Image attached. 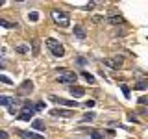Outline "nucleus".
<instances>
[{
  "label": "nucleus",
  "instance_id": "obj_1",
  "mask_svg": "<svg viewBox=\"0 0 148 139\" xmlns=\"http://www.w3.org/2000/svg\"><path fill=\"white\" fill-rule=\"evenodd\" d=\"M46 46H48V50L52 52L54 58H65V46L59 43L58 39L48 37V39H46Z\"/></svg>",
  "mask_w": 148,
  "mask_h": 139
},
{
  "label": "nucleus",
  "instance_id": "obj_2",
  "mask_svg": "<svg viewBox=\"0 0 148 139\" xmlns=\"http://www.w3.org/2000/svg\"><path fill=\"white\" fill-rule=\"evenodd\" d=\"M34 115H35V106H32L30 100H24L22 102V109H21V113H18V119L30 122V120L34 119Z\"/></svg>",
  "mask_w": 148,
  "mask_h": 139
},
{
  "label": "nucleus",
  "instance_id": "obj_3",
  "mask_svg": "<svg viewBox=\"0 0 148 139\" xmlns=\"http://www.w3.org/2000/svg\"><path fill=\"white\" fill-rule=\"evenodd\" d=\"M52 19H54L56 24L61 26V28L71 26V19H69V13L67 11H61V9H52Z\"/></svg>",
  "mask_w": 148,
  "mask_h": 139
},
{
  "label": "nucleus",
  "instance_id": "obj_4",
  "mask_svg": "<svg viewBox=\"0 0 148 139\" xmlns=\"http://www.w3.org/2000/svg\"><path fill=\"white\" fill-rule=\"evenodd\" d=\"M58 71H59V76H58L59 83H76V80H78L76 72L69 71V69H58Z\"/></svg>",
  "mask_w": 148,
  "mask_h": 139
},
{
  "label": "nucleus",
  "instance_id": "obj_5",
  "mask_svg": "<svg viewBox=\"0 0 148 139\" xmlns=\"http://www.w3.org/2000/svg\"><path fill=\"white\" fill-rule=\"evenodd\" d=\"M122 63H124V58H122V56H113V58H106L104 59V65L115 69V71H119V69L122 67Z\"/></svg>",
  "mask_w": 148,
  "mask_h": 139
},
{
  "label": "nucleus",
  "instance_id": "obj_6",
  "mask_svg": "<svg viewBox=\"0 0 148 139\" xmlns=\"http://www.w3.org/2000/svg\"><path fill=\"white\" fill-rule=\"evenodd\" d=\"M106 21H108L109 24H113V26H119V24H124V22H126L122 15H119L117 9H111V11H109V17L106 19Z\"/></svg>",
  "mask_w": 148,
  "mask_h": 139
},
{
  "label": "nucleus",
  "instance_id": "obj_7",
  "mask_svg": "<svg viewBox=\"0 0 148 139\" xmlns=\"http://www.w3.org/2000/svg\"><path fill=\"white\" fill-rule=\"evenodd\" d=\"M50 100L56 102V104H59V106H67V108H76L78 106V102L76 100H65V98H59V96H50Z\"/></svg>",
  "mask_w": 148,
  "mask_h": 139
},
{
  "label": "nucleus",
  "instance_id": "obj_8",
  "mask_svg": "<svg viewBox=\"0 0 148 139\" xmlns=\"http://www.w3.org/2000/svg\"><path fill=\"white\" fill-rule=\"evenodd\" d=\"M17 91H18V95H28V93H32V91H34V82H32V80H24L22 85L18 87Z\"/></svg>",
  "mask_w": 148,
  "mask_h": 139
},
{
  "label": "nucleus",
  "instance_id": "obj_9",
  "mask_svg": "<svg viewBox=\"0 0 148 139\" xmlns=\"http://www.w3.org/2000/svg\"><path fill=\"white\" fill-rule=\"evenodd\" d=\"M74 35H76L80 41H85V37H87V30H85V26L76 24V26H74Z\"/></svg>",
  "mask_w": 148,
  "mask_h": 139
},
{
  "label": "nucleus",
  "instance_id": "obj_10",
  "mask_svg": "<svg viewBox=\"0 0 148 139\" xmlns=\"http://www.w3.org/2000/svg\"><path fill=\"white\" fill-rule=\"evenodd\" d=\"M18 136L22 139H45L43 136H39V133H35V132H28V130H18Z\"/></svg>",
  "mask_w": 148,
  "mask_h": 139
},
{
  "label": "nucleus",
  "instance_id": "obj_11",
  "mask_svg": "<svg viewBox=\"0 0 148 139\" xmlns=\"http://www.w3.org/2000/svg\"><path fill=\"white\" fill-rule=\"evenodd\" d=\"M69 91H71V95L74 96V98H80V96L85 95V89H83V87H78V85H72Z\"/></svg>",
  "mask_w": 148,
  "mask_h": 139
},
{
  "label": "nucleus",
  "instance_id": "obj_12",
  "mask_svg": "<svg viewBox=\"0 0 148 139\" xmlns=\"http://www.w3.org/2000/svg\"><path fill=\"white\" fill-rule=\"evenodd\" d=\"M50 115H54V117H71L72 111L71 109H52Z\"/></svg>",
  "mask_w": 148,
  "mask_h": 139
},
{
  "label": "nucleus",
  "instance_id": "obj_13",
  "mask_svg": "<svg viewBox=\"0 0 148 139\" xmlns=\"http://www.w3.org/2000/svg\"><path fill=\"white\" fill-rule=\"evenodd\" d=\"M32 128H34V130H39V132H43V130H45V120L34 119V120H32Z\"/></svg>",
  "mask_w": 148,
  "mask_h": 139
},
{
  "label": "nucleus",
  "instance_id": "obj_14",
  "mask_svg": "<svg viewBox=\"0 0 148 139\" xmlns=\"http://www.w3.org/2000/svg\"><path fill=\"white\" fill-rule=\"evenodd\" d=\"M0 26L6 28V30H11V28H17L18 24L17 22H9V21H6V19H0Z\"/></svg>",
  "mask_w": 148,
  "mask_h": 139
},
{
  "label": "nucleus",
  "instance_id": "obj_15",
  "mask_svg": "<svg viewBox=\"0 0 148 139\" xmlns=\"http://www.w3.org/2000/svg\"><path fill=\"white\" fill-rule=\"evenodd\" d=\"M13 100L11 96H8V95H0V106H11L13 104Z\"/></svg>",
  "mask_w": 148,
  "mask_h": 139
},
{
  "label": "nucleus",
  "instance_id": "obj_16",
  "mask_svg": "<svg viewBox=\"0 0 148 139\" xmlns=\"http://www.w3.org/2000/svg\"><path fill=\"white\" fill-rule=\"evenodd\" d=\"M146 87H148V78H146V80H141V82H137L135 85H133V89H137V91H145Z\"/></svg>",
  "mask_w": 148,
  "mask_h": 139
},
{
  "label": "nucleus",
  "instance_id": "obj_17",
  "mask_svg": "<svg viewBox=\"0 0 148 139\" xmlns=\"http://www.w3.org/2000/svg\"><path fill=\"white\" fill-rule=\"evenodd\" d=\"M82 76H83V78H85V80H87V82H89V83H92V85H95V83H96V78H95V76H92V74H91V72H87V71H83V72H82Z\"/></svg>",
  "mask_w": 148,
  "mask_h": 139
},
{
  "label": "nucleus",
  "instance_id": "obj_18",
  "mask_svg": "<svg viewBox=\"0 0 148 139\" xmlns=\"http://www.w3.org/2000/svg\"><path fill=\"white\" fill-rule=\"evenodd\" d=\"M32 54L39 56V41L37 39H32Z\"/></svg>",
  "mask_w": 148,
  "mask_h": 139
},
{
  "label": "nucleus",
  "instance_id": "obj_19",
  "mask_svg": "<svg viewBox=\"0 0 148 139\" xmlns=\"http://www.w3.org/2000/svg\"><path fill=\"white\" fill-rule=\"evenodd\" d=\"M95 117H96L95 111H89V113L83 115V122H91V120H95Z\"/></svg>",
  "mask_w": 148,
  "mask_h": 139
},
{
  "label": "nucleus",
  "instance_id": "obj_20",
  "mask_svg": "<svg viewBox=\"0 0 148 139\" xmlns=\"http://www.w3.org/2000/svg\"><path fill=\"white\" fill-rule=\"evenodd\" d=\"M28 21L37 22V21H39V13H37V11H30V13H28Z\"/></svg>",
  "mask_w": 148,
  "mask_h": 139
},
{
  "label": "nucleus",
  "instance_id": "obj_21",
  "mask_svg": "<svg viewBox=\"0 0 148 139\" xmlns=\"http://www.w3.org/2000/svg\"><path fill=\"white\" fill-rule=\"evenodd\" d=\"M0 83H6V85H13V82H11V78H8V76H4V74H0Z\"/></svg>",
  "mask_w": 148,
  "mask_h": 139
},
{
  "label": "nucleus",
  "instance_id": "obj_22",
  "mask_svg": "<svg viewBox=\"0 0 148 139\" xmlns=\"http://www.w3.org/2000/svg\"><path fill=\"white\" fill-rule=\"evenodd\" d=\"M120 89H122V93H124V96H126V98H130V87L126 85V83H122V85H120Z\"/></svg>",
  "mask_w": 148,
  "mask_h": 139
},
{
  "label": "nucleus",
  "instance_id": "obj_23",
  "mask_svg": "<svg viewBox=\"0 0 148 139\" xmlns=\"http://www.w3.org/2000/svg\"><path fill=\"white\" fill-rule=\"evenodd\" d=\"M8 109H9V113H11V115H15L17 113V102H13L11 106H8Z\"/></svg>",
  "mask_w": 148,
  "mask_h": 139
},
{
  "label": "nucleus",
  "instance_id": "obj_24",
  "mask_svg": "<svg viewBox=\"0 0 148 139\" xmlns=\"http://www.w3.org/2000/svg\"><path fill=\"white\" fill-rule=\"evenodd\" d=\"M91 21H92V22H96V24H98V22H104L106 19H104V17H98V15H95V17L91 19Z\"/></svg>",
  "mask_w": 148,
  "mask_h": 139
},
{
  "label": "nucleus",
  "instance_id": "obj_25",
  "mask_svg": "<svg viewBox=\"0 0 148 139\" xmlns=\"http://www.w3.org/2000/svg\"><path fill=\"white\" fill-rule=\"evenodd\" d=\"M17 52H21V54H26V52H28V46H17Z\"/></svg>",
  "mask_w": 148,
  "mask_h": 139
},
{
  "label": "nucleus",
  "instance_id": "obj_26",
  "mask_svg": "<svg viewBox=\"0 0 148 139\" xmlns=\"http://www.w3.org/2000/svg\"><path fill=\"white\" fill-rule=\"evenodd\" d=\"M137 102H139L141 106H145V104H148V98H146V96H141V98H139Z\"/></svg>",
  "mask_w": 148,
  "mask_h": 139
},
{
  "label": "nucleus",
  "instance_id": "obj_27",
  "mask_svg": "<svg viewBox=\"0 0 148 139\" xmlns=\"http://www.w3.org/2000/svg\"><path fill=\"white\" fill-rule=\"evenodd\" d=\"M45 109V102H39V104H35V111H41Z\"/></svg>",
  "mask_w": 148,
  "mask_h": 139
},
{
  "label": "nucleus",
  "instance_id": "obj_28",
  "mask_svg": "<svg viewBox=\"0 0 148 139\" xmlns=\"http://www.w3.org/2000/svg\"><path fill=\"white\" fill-rule=\"evenodd\" d=\"M76 63H78V65H85V63H87V59H85V58H78V59H76Z\"/></svg>",
  "mask_w": 148,
  "mask_h": 139
},
{
  "label": "nucleus",
  "instance_id": "obj_29",
  "mask_svg": "<svg viewBox=\"0 0 148 139\" xmlns=\"http://www.w3.org/2000/svg\"><path fill=\"white\" fill-rule=\"evenodd\" d=\"M128 120H130V122H133V124H137V122H139V120L133 117V115H128Z\"/></svg>",
  "mask_w": 148,
  "mask_h": 139
},
{
  "label": "nucleus",
  "instance_id": "obj_30",
  "mask_svg": "<svg viewBox=\"0 0 148 139\" xmlns=\"http://www.w3.org/2000/svg\"><path fill=\"white\" fill-rule=\"evenodd\" d=\"M0 139H9V136L6 132H2V130H0Z\"/></svg>",
  "mask_w": 148,
  "mask_h": 139
},
{
  "label": "nucleus",
  "instance_id": "obj_31",
  "mask_svg": "<svg viewBox=\"0 0 148 139\" xmlns=\"http://www.w3.org/2000/svg\"><path fill=\"white\" fill-rule=\"evenodd\" d=\"M85 106H87V108H92V106H95V100H87Z\"/></svg>",
  "mask_w": 148,
  "mask_h": 139
},
{
  "label": "nucleus",
  "instance_id": "obj_32",
  "mask_svg": "<svg viewBox=\"0 0 148 139\" xmlns=\"http://www.w3.org/2000/svg\"><path fill=\"white\" fill-rule=\"evenodd\" d=\"M106 136H108V137H113L115 136V130H108V132H106Z\"/></svg>",
  "mask_w": 148,
  "mask_h": 139
},
{
  "label": "nucleus",
  "instance_id": "obj_33",
  "mask_svg": "<svg viewBox=\"0 0 148 139\" xmlns=\"http://www.w3.org/2000/svg\"><path fill=\"white\" fill-rule=\"evenodd\" d=\"M0 6H4V2H2V0H0Z\"/></svg>",
  "mask_w": 148,
  "mask_h": 139
},
{
  "label": "nucleus",
  "instance_id": "obj_34",
  "mask_svg": "<svg viewBox=\"0 0 148 139\" xmlns=\"http://www.w3.org/2000/svg\"><path fill=\"white\" fill-rule=\"evenodd\" d=\"M87 139H92V137H87Z\"/></svg>",
  "mask_w": 148,
  "mask_h": 139
},
{
  "label": "nucleus",
  "instance_id": "obj_35",
  "mask_svg": "<svg viewBox=\"0 0 148 139\" xmlns=\"http://www.w3.org/2000/svg\"><path fill=\"white\" fill-rule=\"evenodd\" d=\"M0 69H2V65H0Z\"/></svg>",
  "mask_w": 148,
  "mask_h": 139
}]
</instances>
